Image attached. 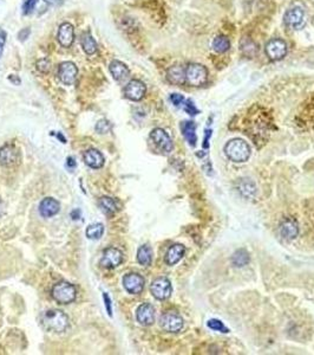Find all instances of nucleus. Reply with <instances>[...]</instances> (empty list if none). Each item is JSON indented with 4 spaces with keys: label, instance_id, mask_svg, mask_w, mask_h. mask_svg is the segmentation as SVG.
I'll return each instance as SVG.
<instances>
[{
    "label": "nucleus",
    "instance_id": "4",
    "mask_svg": "<svg viewBox=\"0 0 314 355\" xmlns=\"http://www.w3.org/2000/svg\"><path fill=\"white\" fill-rule=\"evenodd\" d=\"M76 288L66 281H60L53 285L52 297L59 304H70L76 300Z\"/></svg>",
    "mask_w": 314,
    "mask_h": 355
},
{
    "label": "nucleus",
    "instance_id": "2",
    "mask_svg": "<svg viewBox=\"0 0 314 355\" xmlns=\"http://www.w3.org/2000/svg\"><path fill=\"white\" fill-rule=\"evenodd\" d=\"M223 151H225L226 157L230 161L237 162V164L248 161V159L251 157L250 144L242 139H232L228 141Z\"/></svg>",
    "mask_w": 314,
    "mask_h": 355
},
{
    "label": "nucleus",
    "instance_id": "26",
    "mask_svg": "<svg viewBox=\"0 0 314 355\" xmlns=\"http://www.w3.org/2000/svg\"><path fill=\"white\" fill-rule=\"evenodd\" d=\"M137 262L143 267H149L153 262V250L149 245H142L137 251Z\"/></svg>",
    "mask_w": 314,
    "mask_h": 355
},
{
    "label": "nucleus",
    "instance_id": "30",
    "mask_svg": "<svg viewBox=\"0 0 314 355\" xmlns=\"http://www.w3.org/2000/svg\"><path fill=\"white\" fill-rule=\"evenodd\" d=\"M207 326L213 331L215 332H221L223 334H227V333H229V329L226 327L225 323H223L222 321L216 320V318H212V320H209L207 322Z\"/></svg>",
    "mask_w": 314,
    "mask_h": 355
},
{
    "label": "nucleus",
    "instance_id": "29",
    "mask_svg": "<svg viewBox=\"0 0 314 355\" xmlns=\"http://www.w3.org/2000/svg\"><path fill=\"white\" fill-rule=\"evenodd\" d=\"M103 233H104V226L103 224L100 223L91 224V225H89L88 229H86V237L89 239H93V241L100 239V237L103 236Z\"/></svg>",
    "mask_w": 314,
    "mask_h": 355
},
{
    "label": "nucleus",
    "instance_id": "6",
    "mask_svg": "<svg viewBox=\"0 0 314 355\" xmlns=\"http://www.w3.org/2000/svg\"><path fill=\"white\" fill-rule=\"evenodd\" d=\"M266 55L270 61L277 62L284 60L287 55V43L281 38H272L266 44Z\"/></svg>",
    "mask_w": 314,
    "mask_h": 355
},
{
    "label": "nucleus",
    "instance_id": "28",
    "mask_svg": "<svg viewBox=\"0 0 314 355\" xmlns=\"http://www.w3.org/2000/svg\"><path fill=\"white\" fill-rule=\"evenodd\" d=\"M213 50L218 53H225L230 49V42L226 36H218L213 41Z\"/></svg>",
    "mask_w": 314,
    "mask_h": 355
},
{
    "label": "nucleus",
    "instance_id": "17",
    "mask_svg": "<svg viewBox=\"0 0 314 355\" xmlns=\"http://www.w3.org/2000/svg\"><path fill=\"white\" fill-rule=\"evenodd\" d=\"M59 44L63 48H70L75 42V28L74 25L70 23H63L58 28V35H57Z\"/></svg>",
    "mask_w": 314,
    "mask_h": 355
},
{
    "label": "nucleus",
    "instance_id": "9",
    "mask_svg": "<svg viewBox=\"0 0 314 355\" xmlns=\"http://www.w3.org/2000/svg\"><path fill=\"white\" fill-rule=\"evenodd\" d=\"M284 21L286 24V26L294 28V30H299V28L304 26L306 21L304 10L299 6L291 7L284 14Z\"/></svg>",
    "mask_w": 314,
    "mask_h": 355
},
{
    "label": "nucleus",
    "instance_id": "23",
    "mask_svg": "<svg viewBox=\"0 0 314 355\" xmlns=\"http://www.w3.org/2000/svg\"><path fill=\"white\" fill-rule=\"evenodd\" d=\"M181 130L185 139L188 141L191 147L196 146L197 135H196V125L193 121H185L181 125Z\"/></svg>",
    "mask_w": 314,
    "mask_h": 355
},
{
    "label": "nucleus",
    "instance_id": "12",
    "mask_svg": "<svg viewBox=\"0 0 314 355\" xmlns=\"http://www.w3.org/2000/svg\"><path fill=\"white\" fill-rule=\"evenodd\" d=\"M147 85L139 79H131L128 84L124 86V96L133 102H138L146 96Z\"/></svg>",
    "mask_w": 314,
    "mask_h": 355
},
{
    "label": "nucleus",
    "instance_id": "22",
    "mask_svg": "<svg viewBox=\"0 0 314 355\" xmlns=\"http://www.w3.org/2000/svg\"><path fill=\"white\" fill-rule=\"evenodd\" d=\"M186 253V246L182 244H174L168 249L167 253H165L164 260L168 265H175L185 257Z\"/></svg>",
    "mask_w": 314,
    "mask_h": 355
},
{
    "label": "nucleus",
    "instance_id": "3",
    "mask_svg": "<svg viewBox=\"0 0 314 355\" xmlns=\"http://www.w3.org/2000/svg\"><path fill=\"white\" fill-rule=\"evenodd\" d=\"M208 81V70L204 65L200 63H190L186 68V83H188L190 86L204 85Z\"/></svg>",
    "mask_w": 314,
    "mask_h": 355
},
{
    "label": "nucleus",
    "instance_id": "24",
    "mask_svg": "<svg viewBox=\"0 0 314 355\" xmlns=\"http://www.w3.org/2000/svg\"><path fill=\"white\" fill-rule=\"evenodd\" d=\"M81 44H82V48L85 51L86 55H90V56L95 55V53L97 52V49H98L96 39L93 38L91 32H89V31H85L82 34Z\"/></svg>",
    "mask_w": 314,
    "mask_h": 355
},
{
    "label": "nucleus",
    "instance_id": "10",
    "mask_svg": "<svg viewBox=\"0 0 314 355\" xmlns=\"http://www.w3.org/2000/svg\"><path fill=\"white\" fill-rule=\"evenodd\" d=\"M150 139L163 153H170L172 148H174V143H172L171 137L162 128H155L151 130Z\"/></svg>",
    "mask_w": 314,
    "mask_h": 355
},
{
    "label": "nucleus",
    "instance_id": "27",
    "mask_svg": "<svg viewBox=\"0 0 314 355\" xmlns=\"http://www.w3.org/2000/svg\"><path fill=\"white\" fill-rule=\"evenodd\" d=\"M250 263V253L247 250L239 249L233 253L232 264L235 268H243Z\"/></svg>",
    "mask_w": 314,
    "mask_h": 355
},
{
    "label": "nucleus",
    "instance_id": "7",
    "mask_svg": "<svg viewBox=\"0 0 314 355\" xmlns=\"http://www.w3.org/2000/svg\"><path fill=\"white\" fill-rule=\"evenodd\" d=\"M150 291L155 299L158 301H165L171 296L172 287L171 282L167 277H157L150 285Z\"/></svg>",
    "mask_w": 314,
    "mask_h": 355
},
{
    "label": "nucleus",
    "instance_id": "14",
    "mask_svg": "<svg viewBox=\"0 0 314 355\" xmlns=\"http://www.w3.org/2000/svg\"><path fill=\"white\" fill-rule=\"evenodd\" d=\"M78 69L72 62H63L58 67V77L60 82L66 85H72L77 78Z\"/></svg>",
    "mask_w": 314,
    "mask_h": 355
},
{
    "label": "nucleus",
    "instance_id": "35",
    "mask_svg": "<svg viewBox=\"0 0 314 355\" xmlns=\"http://www.w3.org/2000/svg\"><path fill=\"white\" fill-rule=\"evenodd\" d=\"M170 101L174 104L175 107H181L185 103V96L181 95V94H171L170 95Z\"/></svg>",
    "mask_w": 314,
    "mask_h": 355
},
{
    "label": "nucleus",
    "instance_id": "39",
    "mask_svg": "<svg viewBox=\"0 0 314 355\" xmlns=\"http://www.w3.org/2000/svg\"><path fill=\"white\" fill-rule=\"evenodd\" d=\"M66 166H67V167L70 168V169L75 168V167H76V161H75L74 159H72L71 157H68V158H67V160H66Z\"/></svg>",
    "mask_w": 314,
    "mask_h": 355
},
{
    "label": "nucleus",
    "instance_id": "40",
    "mask_svg": "<svg viewBox=\"0 0 314 355\" xmlns=\"http://www.w3.org/2000/svg\"><path fill=\"white\" fill-rule=\"evenodd\" d=\"M44 2L46 4H49V5L57 6V5H60V4H63L64 0H44Z\"/></svg>",
    "mask_w": 314,
    "mask_h": 355
},
{
    "label": "nucleus",
    "instance_id": "42",
    "mask_svg": "<svg viewBox=\"0 0 314 355\" xmlns=\"http://www.w3.org/2000/svg\"><path fill=\"white\" fill-rule=\"evenodd\" d=\"M3 215V201L0 200V217Z\"/></svg>",
    "mask_w": 314,
    "mask_h": 355
},
{
    "label": "nucleus",
    "instance_id": "37",
    "mask_svg": "<svg viewBox=\"0 0 314 355\" xmlns=\"http://www.w3.org/2000/svg\"><path fill=\"white\" fill-rule=\"evenodd\" d=\"M5 43H6V32L4 31L3 28H0V57L3 56Z\"/></svg>",
    "mask_w": 314,
    "mask_h": 355
},
{
    "label": "nucleus",
    "instance_id": "15",
    "mask_svg": "<svg viewBox=\"0 0 314 355\" xmlns=\"http://www.w3.org/2000/svg\"><path fill=\"white\" fill-rule=\"evenodd\" d=\"M136 318L139 324L148 327L155 322V309L150 303H143L137 308Z\"/></svg>",
    "mask_w": 314,
    "mask_h": 355
},
{
    "label": "nucleus",
    "instance_id": "8",
    "mask_svg": "<svg viewBox=\"0 0 314 355\" xmlns=\"http://www.w3.org/2000/svg\"><path fill=\"white\" fill-rule=\"evenodd\" d=\"M20 162V152L12 143H6L0 148V165L4 167H14Z\"/></svg>",
    "mask_w": 314,
    "mask_h": 355
},
{
    "label": "nucleus",
    "instance_id": "16",
    "mask_svg": "<svg viewBox=\"0 0 314 355\" xmlns=\"http://www.w3.org/2000/svg\"><path fill=\"white\" fill-rule=\"evenodd\" d=\"M281 237L286 241H293L299 234V225L293 218H285L279 226Z\"/></svg>",
    "mask_w": 314,
    "mask_h": 355
},
{
    "label": "nucleus",
    "instance_id": "13",
    "mask_svg": "<svg viewBox=\"0 0 314 355\" xmlns=\"http://www.w3.org/2000/svg\"><path fill=\"white\" fill-rule=\"evenodd\" d=\"M123 285L129 294L138 295L143 291L146 281H144V278L139 274L130 273L126 274L123 277Z\"/></svg>",
    "mask_w": 314,
    "mask_h": 355
},
{
    "label": "nucleus",
    "instance_id": "41",
    "mask_svg": "<svg viewBox=\"0 0 314 355\" xmlns=\"http://www.w3.org/2000/svg\"><path fill=\"white\" fill-rule=\"evenodd\" d=\"M56 136L58 137V139H59L60 141H62L63 143H66V139H65V137L62 135V134H60V133H57V134H56Z\"/></svg>",
    "mask_w": 314,
    "mask_h": 355
},
{
    "label": "nucleus",
    "instance_id": "1",
    "mask_svg": "<svg viewBox=\"0 0 314 355\" xmlns=\"http://www.w3.org/2000/svg\"><path fill=\"white\" fill-rule=\"evenodd\" d=\"M41 321L45 329L53 333H63L70 326V320H68L67 315L58 309H50L44 311Z\"/></svg>",
    "mask_w": 314,
    "mask_h": 355
},
{
    "label": "nucleus",
    "instance_id": "32",
    "mask_svg": "<svg viewBox=\"0 0 314 355\" xmlns=\"http://www.w3.org/2000/svg\"><path fill=\"white\" fill-rule=\"evenodd\" d=\"M37 70L39 72H42V74H49L50 70H51V68H52V65H51V62H50L49 60H46V58H42V60H39L37 62Z\"/></svg>",
    "mask_w": 314,
    "mask_h": 355
},
{
    "label": "nucleus",
    "instance_id": "36",
    "mask_svg": "<svg viewBox=\"0 0 314 355\" xmlns=\"http://www.w3.org/2000/svg\"><path fill=\"white\" fill-rule=\"evenodd\" d=\"M103 301H104V304H106L108 315L111 317L113 316V308H111V300L107 292H103Z\"/></svg>",
    "mask_w": 314,
    "mask_h": 355
},
{
    "label": "nucleus",
    "instance_id": "33",
    "mask_svg": "<svg viewBox=\"0 0 314 355\" xmlns=\"http://www.w3.org/2000/svg\"><path fill=\"white\" fill-rule=\"evenodd\" d=\"M183 109H185L186 113L190 115V116H195V115L198 114V109L191 100L185 101V103H183Z\"/></svg>",
    "mask_w": 314,
    "mask_h": 355
},
{
    "label": "nucleus",
    "instance_id": "19",
    "mask_svg": "<svg viewBox=\"0 0 314 355\" xmlns=\"http://www.w3.org/2000/svg\"><path fill=\"white\" fill-rule=\"evenodd\" d=\"M59 211V202L51 197L43 199L41 205H39V212H41L42 217H44V218H51V217L58 215Z\"/></svg>",
    "mask_w": 314,
    "mask_h": 355
},
{
    "label": "nucleus",
    "instance_id": "5",
    "mask_svg": "<svg viewBox=\"0 0 314 355\" xmlns=\"http://www.w3.org/2000/svg\"><path fill=\"white\" fill-rule=\"evenodd\" d=\"M160 324L165 332L179 333L180 331H182L185 322H183L182 316L178 313V311L169 310V311H165V313L161 316Z\"/></svg>",
    "mask_w": 314,
    "mask_h": 355
},
{
    "label": "nucleus",
    "instance_id": "34",
    "mask_svg": "<svg viewBox=\"0 0 314 355\" xmlns=\"http://www.w3.org/2000/svg\"><path fill=\"white\" fill-rule=\"evenodd\" d=\"M38 0H24L23 3V14L24 16H28L33 12L36 5H37Z\"/></svg>",
    "mask_w": 314,
    "mask_h": 355
},
{
    "label": "nucleus",
    "instance_id": "38",
    "mask_svg": "<svg viewBox=\"0 0 314 355\" xmlns=\"http://www.w3.org/2000/svg\"><path fill=\"white\" fill-rule=\"evenodd\" d=\"M71 218L74 220H77V219L81 218V210H75V211H72Z\"/></svg>",
    "mask_w": 314,
    "mask_h": 355
},
{
    "label": "nucleus",
    "instance_id": "21",
    "mask_svg": "<svg viewBox=\"0 0 314 355\" xmlns=\"http://www.w3.org/2000/svg\"><path fill=\"white\" fill-rule=\"evenodd\" d=\"M167 79L170 84L182 85L186 83V68L182 65H172L167 70Z\"/></svg>",
    "mask_w": 314,
    "mask_h": 355
},
{
    "label": "nucleus",
    "instance_id": "11",
    "mask_svg": "<svg viewBox=\"0 0 314 355\" xmlns=\"http://www.w3.org/2000/svg\"><path fill=\"white\" fill-rule=\"evenodd\" d=\"M123 262V252L120 249L114 248H107L103 252V257L100 259V265L106 269H115L118 265H121Z\"/></svg>",
    "mask_w": 314,
    "mask_h": 355
},
{
    "label": "nucleus",
    "instance_id": "18",
    "mask_svg": "<svg viewBox=\"0 0 314 355\" xmlns=\"http://www.w3.org/2000/svg\"><path fill=\"white\" fill-rule=\"evenodd\" d=\"M83 160H84L86 166H89L90 168L93 169L102 168L104 162H106L103 154L98 150H95V148L86 151L84 155H83Z\"/></svg>",
    "mask_w": 314,
    "mask_h": 355
},
{
    "label": "nucleus",
    "instance_id": "25",
    "mask_svg": "<svg viewBox=\"0 0 314 355\" xmlns=\"http://www.w3.org/2000/svg\"><path fill=\"white\" fill-rule=\"evenodd\" d=\"M98 205H99V209L102 210V211L106 213V215H115L118 210V204H117V201L115 200V199L113 198H110V197H102L99 199V201H98Z\"/></svg>",
    "mask_w": 314,
    "mask_h": 355
},
{
    "label": "nucleus",
    "instance_id": "20",
    "mask_svg": "<svg viewBox=\"0 0 314 355\" xmlns=\"http://www.w3.org/2000/svg\"><path fill=\"white\" fill-rule=\"evenodd\" d=\"M109 70L115 81L117 82L124 81V79H126L130 76V69L128 68V65L117 60L111 62L109 65Z\"/></svg>",
    "mask_w": 314,
    "mask_h": 355
},
{
    "label": "nucleus",
    "instance_id": "31",
    "mask_svg": "<svg viewBox=\"0 0 314 355\" xmlns=\"http://www.w3.org/2000/svg\"><path fill=\"white\" fill-rule=\"evenodd\" d=\"M95 129L98 134H108L113 129V125H111L110 121H108L106 119L99 120V121L97 122Z\"/></svg>",
    "mask_w": 314,
    "mask_h": 355
}]
</instances>
